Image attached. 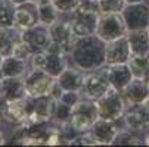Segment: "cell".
I'll list each match as a JSON object with an SVG mask.
<instances>
[{"label":"cell","instance_id":"obj_5","mask_svg":"<svg viewBox=\"0 0 149 147\" xmlns=\"http://www.w3.org/2000/svg\"><path fill=\"white\" fill-rule=\"evenodd\" d=\"M109 90H111V84L108 81V75H106V65L95 71L86 72L83 87H81V94L84 99L97 100Z\"/></svg>","mask_w":149,"mask_h":147},{"label":"cell","instance_id":"obj_9","mask_svg":"<svg viewBox=\"0 0 149 147\" xmlns=\"http://www.w3.org/2000/svg\"><path fill=\"white\" fill-rule=\"evenodd\" d=\"M121 15L129 31L146 30L149 25V3L146 0L139 3H130L124 8Z\"/></svg>","mask_w":149,"mask_h":147},{"label":"cell","instance_id":"obj_31","mask_svg":"<svg viewBox=\"0 0 149 147\" xmlns=\"http://www.w3.org/2000/svg\"><path fill=\"white\" fill-rule=\"evenodd\" d=\"M52 3L61 12V15H70L78 8L80 0H52Z\"/></svg>","mask_w":149,"mask_h":147},{"label":"cell","instance_id":"obj_35","mask_svg":"<svg viewBox=\"0 0 149 147\" xmlns=\"http://www.w3.org/2000/svg\"><path fill=\"white\" fill-rule=\"evenodd\" d=\"M62 94H63V88L58 84V81L53 84V87H52V90H50V93H49V96L52 97V99H55V100H61V97H62Z\"/></svg>","mask_w":149,"mask_h":147},{"label":"cell","instance_id":"obj_19","mask_svg":"<svg viewBox=\"0 0 149 147\" xmlns=\"http://www.w3.org/2000/svg\"><path fill=\"white\" fill-rule=\"evenodd\" d=\"M121 93H123V97L127 103V106H130V104L146 103V100L149 99L148 84H146L145 79H139V78H133V81Z\"/></svg>","mask_w":149,"mask_h":147},{"label":"cell","instance_id":"obj_25","mask_svg":"<svg viewBox=\"0 0 149 147\" xmlns=\"http://www.w3.org/2000/svg\"><path fill=\"white\" fill-rule=\"evenodd\" d=\"M61 16H62L61 12L55 8L52 2L38 6V21H40V24H43L46 27H50L52 24H55Z\"/></svg>","mask_w":149,"mask_h":147},{"label":"cell","instance_id":"obj_16","mask_svg":"<svg viewBox=\"0 0 149 147\" xmlns=\"http://www.w3.org/2000/svg\"><path fill=\"white\" fill-rule=\"evenodd\" d=\"M22 40L27 41V43L33 47L34 52H43V50L47 49V46L52 41L49 27L38 22L37 25H34L30 30L22 32Z\"/></svg>","mask_w":149,"mask_h":147},{"label":"cell","instance_id":"obj_1","mask_svg":"<svg viewBox=\"0 0 149 147\" xmlns=\"http://www.w3.org/2000/svg\"><path fill=\"white\" fill-rule=\"evenodd\" d=\"M105 49L106 43L99 38L96 34L80 37L68 53L70 63L83 69L84 72L95 71L97 68L105 66Z\"/></svg>","mask_w":149,"mask_h":147},{"label":"cell","instance_id":"obj_41","mask_svg":"<svg viewBox=\"0 0 149 147\" xmlns=\"http://www.w3.org/2000/svg\"><path fill=\"white\" fill-rule=\"evenodd\" d=\"M139 2H145V0H125L127 5H130V3H139Z\"/></svg>","mask_w":149,"mask_h":147},{"label":"cell","instance_id":"obj_40","mask_svg":"<svg viewBox=\"0 0 149 147\" xmlns=\"http://www.w3.org/2000/svg\"><path fill=\"white\" fill-rule=\"evenodd\" d=\"M5 143H6L5 134H3V131H0V146H2V144H5Z\"/></svg>","mask_w":149,"mask_h":147},{"label":"cell","instance_id":"obj_10","mask_svg":"<svg viewBox=\"0 0 149 147\" xmlns=\"http://www.w3.org/2000/svg\"><path fill=\"white\" fill-rule=\"evenodd\" d=\"M99 15L100 13L81 12V10H74L72 13H70L68 19L71 22V28H72L74 35L77 38H80V37H87V35L96 34Z\"/></svg>","mask_w":149,"mask_h":147},{"label":"cell","instance_id":"obj_23","mask_svg":"<svg viewBox=\"0 0 149 147\" xmlns=\"http://www.w3.org/2000/svg\"><path fill=\"white\" fill-rule=\"evenodd\" d=\"M46 53H47V60H46L45 71L49 72L52 77L58 78L62 74V71L70 65L68 55L67 53H52V52H46Z\"/></svg>","mask_w":149,"mask_h":147},{"label":"cell","instance_id":"obj_38","mask_svg":"<svg viewBox=\"0 0 149 147\" xmlns=\"http://www.w3.org/2000/svg\"><path fill=\"white\" fill-rule=\"evenodd\" d=\"M10 2H12L15 6H18V5H24V3H27V2H31V0H10Z\"/></svg>","mask_w":149,"mask_h":147},{"label":"cell","instance_id":"obj_36","mask_svg":"<svg viewBox=\"0 0 149 147\" xmlns=\"http://www.w3.org/2000/svg\"><path fill=\"white\" fill-rule=\"evenodd\" d=\"M142 137H143V144H145V146H149V127H148V130L142 134Z\"/></svg>","mask_w":149,"mask_h":147},{"label":"cell","instance_id":"obj_12","mask_svg":"<svg viewBox=\"0 0 149 147\" xmlns=\"http://www.w3.org/2000/svg\"><path fill=\"white\" fill-rule=\"evenodd\" d=\"M56 101L50 96H41V97H31V109L27 125L38 124V122H49L53 118V112L56 108Z\"/></svg>","mask_w":149,"mask_h":147},{"label":"cell","instance_id":"obj_18","mask_svg":"<svg viewBox=\"0 0 149 147\" xmlns=\"http://www.w3.org/2000/svg\"><path fill=\"white\" fill-rule=\"evenodd\" d=\"M84 77H86V72L83 69L70 63L62 71V74L56 78V81L63 88V91H81Z\"/></svg>","mask_w":149,"mask_h":147},{"label":"cell","instance_id":"obj_28","mask_svg":"<svg viewBox=\"0 0 149 147\" xmlns=\"http://www.w3.org/2000/svg\"><path fill=\"white\" fill-rule=\"evenodd\" d=\"M71 113H72V106H70V104L63 103V101H61V100H58V101H56L55 112H53L52 122H55V124H58V125L68 124L70 119H71Z\"/></svg>","mask_w":149,"mask_h":147},{"label":"cell","instance_id":"obj_21","mask_svg":"<svg viewBox=\"0 0 149 147\" xmlns=\"http://www.w3.org/2000/svg\"><path fill=\"white\" fill-rule=\"evenodd\" d=\"M127 40L133 55H149V34L148 30H133L127 32Z\"/></svg>","mask_w":149,"mask_h":147},{"label":"cell","instance_id":"obj_29","mask_svg":"<svg viewBox=\"0 0 149 147\" xmlns=\"http://www.w3.org/2000/svg\"><path fill=\"white\" fill-rule=\"evenodd\" d=\"M100 13H121L127 6L125 0H97Z\"/></svg>","mask_w":149,"mask_h":147},{"label":"cell","instance_id":"obj_32","mask_svg":"<svg viewBox=\"0 0 149 147\" xmlns=\"http://www.w3.org/2000/svg\"><path fill=\"white\" fill-rule=\"evenodd\" d=\"M46 60H47L46 50H43V52H34L31 55L30 60H28V63H30V68H33V69H45Z\"/></svg>","mask_w":149,"mask_h":147},{"label":"cell","instance_id":"obj_26","mask_svg":"<svg viewBox=\"0 0 149 147\" xmlns=\"http://www.w3.org/2000/svg\"><path fill=\"white\" fill-rule=\"evenodd\" d=\"M132 144H139L143 146V137L140 134H136L130 131L129 128H123L117 133L112 146H132Z\"/></svg>","mask_w":149,"mask_h":147},{"label":"cell","instance_id":"obj_37","mask_svg":"<svg viewBox=\"0 0 149 147\" xmlns=\"http://www.w3.org/2000/svg\"><path fill=\"white\" fill-rule=\"evenodd\" d=\"M33 2L37 5V6H41V5H46V3H50L52 0H33Z\"/></svg>","mask_w":149,"mask_h":147},{"label":"cell","instance_id":"obj_20","mask_svg":"<svg viewBox=\"0 0 149 147\" xmlns=\"http://www.w3.org/2000/svg\"><path fill=\"white\" fill-rule=\"evenodd\" d=\"M25 82L24 77H6L2 78V87H0V99H3L5 101L15 100L25 97Z\"/></svg>","mask_w":149,"mask_h":147},{"label":"cell","instance_id":"obj_33","mask_svg":"<svg viewBox=\"0 0 149 147\" xmlns=\"http://www.w3.org/2000/svg\"><path fill=\"white\" fill-rule=\"evenodd\" d=\"M70 146H99V144H97V140L95 138V135L90 131H87V133L78 134L70 143Z\"/></svg>","mask_w":149,"mask_h":147},{"label":"cell","instance_id":"obj_22","mask_svg":"<svg viewBox=\"0 0 149 147\" xmlns=\"http://www.w3.org/2000/svg\"><path fill=\"white\" fill-rule=\"evenodd\" d=\"M30 71V63L28 60H21L15 56H6L2 68V75L3 78L6 77H24Z\"/></svg>","mask_w":149,"mask_h":147},{"label":"cell","instance_id":"obj_15","mask_svg":"<svg viewBox=\"0 0 149 147\" xmlns=\"http://www.w3.org/2000/svg\"><path fill=\"white\" fill-rule=\"evenodd\" d=\"M38 21V6L33 2H27L24 5H18L15 8V19H13V28L24 32L31 27L37 25Z\"/></svg>","mask_w":149,"mask_h":147},{"label":"cell","instance_id":"obj_30","mask_svg":"<svg viewBox=\"0 0 149 147\" xmlns=\"http://www.w3.org/2000/svg\"><path fill=\"white\" fill-rule=\"evenodd\" d=\"M33 53H34L33 47L22 38L18 40L16 43L13 44V49H12V56H15V57L21 59V60H30Z\"/></svg>","mask_w":149,"mask_h":147},{"label":"cell","instance_id":"obj_42","mask_svg":"<svg viewBox=\"0 0 149 147\" xmlns=\"http://www.w3.org/2000/svg\"><path fill=\"white\" fill-rule=\"evenodd\" d=\"M145 81H146V84H148V87H149V75H148V78H146Z\"/></svg>","mask_w":149,"mask_h":147},{"label":"cell","instance_id":"obj_17","mask_svg":"<svg viewBox=\"0 0 149 147\" xmlns=\"http://www.w3.org/2000/svg\"><path fill=\"white\" fill-rule=\"evenodd\" d=\"M106 75L111 84V88L123 91L133 81V72L127 63L120 65H106Z\"/></svg>","mask_w":149,"mask_h":147},{"label":"cell","instance_id":"obj_43","mask_svg":"<svg viewBox=\"0 0 149 147\" xmlns=\"http://www.w3.org/2000/svg\"><path fill=\"white\" fill-rule=\"evenodd\" d=\"M2 118H3V115H0V122H2Z\"/></svg>","mask_w":149,"mask_h":147},{"label":"cell","instance_id":"obj_13","mask_svg":"<svg viewBox=\"0 0 149 147\" xmlns=\"http://www.w3.org/2000/svg\"><path fill=\"white\" fill-rule=\"evenodd\" d=\"M123 128H125L123 118H120L118 121H106V119L99 118L92 127L90 133L95 135L99 146H112V141L117 133Z\"/></svg>","mask_w":149,"mask_h":147},{"label":"cell","instance_id":"obj_3","mask_svg":"<svg viewBox=\"0 0 149 147\" xmlns=\"http://www.w3.org/2000/svg\"><path fill=\"white\" fill-rule=\"evenodd\" d=\"M95 101L97 106L99 118L106 121H118L120 118H123L127 109V103L123 97V93L114 88L106 91L102 97H99Z\"/></svg>","mask_w":149,"mask_h":147},{"label":"cell","instance_id":"obj_39","mask_svg":"<svg viewBox=\"0 0 149 147\" xmlns=\"http://www.w3.org/2000/svg\"><path fill=\"white\" fill-rule=\"evenodd\" d=\"M3 62H5V56L0 53V78H3V75H2V68H3Z\"/></svg>","mask_w":149,"mask_h":147},{"label":"cell","instance_id":"obj_27","mask_svg":"<svg viewBox=\"0 0 149 147\" xmlns=\"http://www.w3.org/2000/svg\"><path fill=\"white\" fill-rule=\"evenodd\" d=\"M15 5L10 0H0V28H12L15 19Z\"/></svg>","mask_w":149,"mask_h":147},{"label":"cell","instance_id":"obj_24","mask_svg":"<svg viewBox=\"0 0 149 147\" xmlns=\"http://www.w3.org/2000/svg\"><path fill=\"white\" fill-rule=\"evenodd\" d=\"M130 66L133 77L139 79H146L149 75V55L142 56V55H132L130 60L127 62Z\"/></svg>","mask_w":149,"mask_h":147},{"label":"cell","instance_id":"obj_6","mask_svg":"<svg viewBox=\"0 0 149 147\" xmlns=\"http://www.w3.org/2000/svg\"><path fill=\"white\" fill-rule=\"evenodd\" d=\"M25 82V91L30 97H41V96H49L53 84L56 82V78L52 77L45 69H33L24 75Z\"/></svg>","mask_w":149,"mask_h":147},{"label":"cell","instance_id":"obj_8","mask_svg":"<svg viewBox=\"0 0 149 147\" xmlns=\"http://www.w3.org/2000/svg\"><path fill=\"white\" fill-rule=\"evenodd\" d=\"M123 119H124L125 128L142 135L149 127V104L140 103V104L127 106Z\"/></svg>","mask_w":149,"mask_h":147},{"label":"cell","instance_id":"obj_44","mask_svg":"<svg viewBox=\"0 0 149 147\" xmlns=\"http://www.w3.org/2000/svg\"><path fill=\"white\" fill-rule=\"evenodd\" d=\"M0 87H2V78H0Z\"/></svg>","mask_w":149,"mask_h":147},{"label":"cell","instance_id":"obj_11","mask_svg":"<svg viewBox=\"0 0 149 147\" xmlns=\"http://www.w3.org/2000/svg\"><path fill=\"white\" fill-rule=\"evenodd\" d=\"M49 31H50V38L52 41H55V43H58L63 52H65L67 55L71 52L74 43L77 37L74 35L72 32V28H71V22L68 19V15H62L55 24H52L49 27Z\"/></svg>","mask_w":149,"mask_h":147},{"label":"cell","instance_id":"obj_14","mask_svg":"<svg viewBox=\"0 0 149 147\" xmlns=\"http://www.w3.org/2000/svg\"><path fill=\"white\" fill-rule=\"evenodd\" d=\"M132 50L129 46L127 35L120 37L117 40L108 41L105 49V63L106 65H120L127 63L132 57Z\"/></svg>","mask_w":149,"mask_h":147},{"label":"cell","instance_id":"obj_2","mask_svg":"<svg viewBox=\"0 0 149 147\" xmlns=\"http://www.w3.org/2000/svg\"><path fill=\"white\" fill-rule=\"evenodd\" d=\"M97 119H99V112H97L96 101L83 97L72 108L70 124L78 134H81V133L90 131Z\"/></svg>","mask_w":149,"mask_h":147},{"label":"cell","instance_id":"obj_7","mask_svg":"<svg viewBox=\"0 0 149 147\" xmlns=\"http://www.w3.org/2000/svg\"><path fill=\"white\" fill-rule=\"evenodd\" d=\"M30 109H31V97L25 96L21 99L9 100L5 101V108H3V118L6 122L12 124L13 127L16 125H27L28 116H30Z\"/></svg>","mask_w":149,"mask_h":147},{"label":"cell","instance_id":"obj_46","mask_svg":"<svg viewBox=\"0 0 149 147\" xmlns=\"http://www.w3.org/2000/svg\"><path fill=\"white\" fill-rule=\"evenodd\" d=\"M146 2H148V3H149V0H146Z\"/></svg>","mask_w":149,"mask_h":147},{"label":"cell","instance_id":"obj_45","mask_svg":"<svg viewBox=\"0 0 149 147\" xmlns=\"http://www.w3.org/2000/svg\"><path fill=\"white\" fill-rule=\"evenodd\" d=\"M146 30H148V34H149V25H148V28H146Z\"/></svg>","mask_w":149,"mask_h":147},{"label":"cell","instance_id":"obj_4","mask_svg":"<svg viewBox=\"0 0 149 147\" xmlns=\"http://www.w3.org/2000/svg\"><path fill=\"white\" fill-rule=\"evenodd\" d=\"M127 32H129V30H127V25L121 13H100L99 15L96 35L102 38L105 43L124 37L127 35Z\"/></svg>","mask_w":149,"mask_h":147},{"label":"cell","instance_id":"obj_34","mask_svg":"<svg viewBox=\"0 0 149 147\" xmlns=\"http://www.w3.org/2000/svg\"><path fill=\"white\" fill-rule=\"evenodd\" d=\"M81 99H83L81 91H63V94H62V97H61V101L67 103V104H70V106L74 108Z\"/></svg>","mask_w":149,"mask_h":147}]
</instances>
